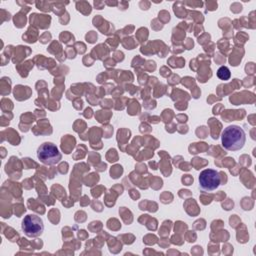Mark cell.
<instances>
[{"label": "cell", "instance_id": "1", "mask_svg": "<svg viewBox=\"0 0 256 256\" xmlns=\"http://www.w3.org/2000/svg\"><path fill=\"white\" fill-rule=\"evenodd\" d=\"M246 141V134L242 127L238 125H229L222 131L221 142L224 149L228 151H237L243 148Z\"/></svg>", "mask_w": 256, "mask_h": 256}, {"label": "cell", "instance_id": "3", "mask_svg": "<svg viewBox=\"0 0 256 256\" xmlns=\"http://www.w3.org/2000/svg\"><path fill=\"white\" fill-rule=\"evenodd\" d=\"M21 228L27 237L36 238L43 233L44 223L42 218L39 216L35 214H28L22 220Z\"/></svg>", "mask_w": 256, "mask_h": 256}, {"label": "cell", "instance_id": "4", "mask_svg": "<svg viewBox=\"0 0 256 256\" xmlns=\"http://www.w3.org/2000/svg\"><path fill=\"white\" fill-rule=\"evenodd\" d=\"M198 181L200 190L204 192H211L219 187L221 178L218 171L214 169H205L200 173Z\"/></svg>", "mask_w": 256, "mask_h": 256}, {"label": "cell", "instance_id": "2", "mask_svg": "<svg viewBox=\"0 0 256 256\" xmlns=\"http://www.w3.org/2000/svg\"><path fill=\"white\" fill-rule=\"evenodd\" d=\"M37 158L45 165H55L60 162L62 155L55 144L44 142L37 149Z\"/></svg>", "mask_w": 256, "mask_h": 256}, {"label": "cell", "instance_id": "5", "mask_svg": "<svg viewBox=\"0 0 256 256\" xmlns=\"http://www.w3.org/2000/svg\"><path fill=\"white\" fill-rule=\"evenodd\" d=\"M217 77L220 80H223V81L229 80L230 77H231V72H230L229 68L226 67V66L219 67V69L217 70Z\"/></svg>", "mask_w": 256, "mask_h": 256}]
</instances>
